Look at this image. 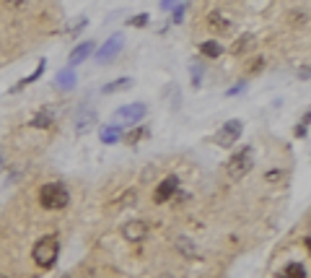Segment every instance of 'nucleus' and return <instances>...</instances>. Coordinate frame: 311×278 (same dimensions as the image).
Listing matches in <instances>:
<instances>
[{
	"label": "nucleus",
	"mask_w": 311,
	"mask_h": 278,
	"mask_svg": "<svg viewBox=\"0 0 311 278\" xmlns=\"http://www.w3.org/2000/svg\"><path fill=\"white\" fill-rule=\"evenodd\" d=\"M39 203H42V208H47V211H62V208L70 203V192H67V187L62 182H47L39 190Z\"/></svg>",
	"instance_id": "1"
},
{
	"label": "nucleus",
	"mask_w": 311,
	"mask_h": 278,
	"mask_svg": "<svg viewBox=\"0 0 311 278\" xmlns=\"http://www.w3.org/2000/svg\"><path fill=\"white\" fill-rule=\"evenodd\" d=\"M34 263L39 265V268H52L57 263V255H60V242L57 237H42L37 245H34Z\"/></svg>",
	"instance_id": "2"
},
{
	"label": "nucleus",
	"mask_w": 311,
	"mask_h": 278,
	"mask_svg": "<svg viewBox=\"0 0 311 278\" xmlns=\"http://www.w3.org/2000/svg\"><path fill=\"white\" fill-rule=\"evenodd\" d=\"M254 167V151L247 146V148H241L239 154L231 156V161L226 164V172H228V177L231 180H241V177H247V172Z\"/></svg>",
	"instance_id": "3"
},
{
	"label": "nucleus",
	"mask_w": 311,
	"mask_h": 278,
	"mask_svg": "<svg viewBox=\"0 0 311 278\" xmlns=\"http://www.w3.org/2000/svg\"><path fill=\"white\" fill-rule=\"evenodd\" d=\"M241 130H244V125H241L239 120H228V122H223L221 130L215 133V143L221 148H231L241 138Z\"/></svg>",
	"instance_id": "4"
},
{
	"label": "nucleus",
	"mask_w": 311,
	"mask_h": 278,
	"mask_svg": "<svg viewBox=\"0 0 311 278\" xmlns=\"http://www.w3.org/2000/svg\"><path fill=\"white\" fill-rule=\"evenodd\" d=\"M145 112L148 107L145 104H127V107H120L117 112H114V120H120V122H140L145 117Z\"/></svg>",
	"instance_id": "5"
},
{
	"label": "nucleus",
	"mask_w": 311,
	"mask_h": 278,
	"mask_svg": "<svg viewBox=\"0 0 311 278\" xmlns=\"http://www.w3.org/2000/svg\"><path fill=\"white\" fill-rule=\"evenodd\" d=\"M177 190H179V177L171 175V177H166V180L156 187L153 200H156V203H166L169 198H174V195H177Z\"/></svg>",
	"instance_id": "6"
},
{
	"label": "nucleus",
	"mask_w": 311,
	"mask_h": 278,
	"mask_svg": "<svg viewBox=\"0 0 311 278\" xmlns=\"http://www.w3.org/2000/svg\"><path fill=\"white\" fill-rule=\"evenodd\" d=\"M145 234H148V224L145 221H127V224H122V237L127 239V242H140V239H145Z\"/></svg>",
	"instance_id": "7"
},
{
	"label": "nucleus",
	"mask_w": 311,
	"mask_h": 278,
	"mask_svg": "<svg viewBox=\"0 0 311 278\" xmlns=\"http://www.w3.org/2000/svg\"><path fill=\"white\" fill-rule=\"evenodd\" d=\"M96 125V109H80L78 112V117H75V133L78 135H83L86 130H91V127Z\"/></svg>",
	"instance_id": "8"
},
{
	"label": "nucleus",
	"mask_w": 311,
	"mask_h": 278,
	"mask_svg": "<svg viewBox=\"0 0 311 278\" xmlns=\"http://www.w3.org/2000/svg\"><path fill=\"white\" fill-rule=\"evenodd\" d=\"M122 47H124V37H122V34H114V37L99 50V60H101V63H107L109 57H112V55H117Z\"/></svg>",
	"instance_id": "9"
},
{
	"label": "nucleus",
	"mask_w": 311,
	"mask_h": 278,
	"mask_svg": "<svg viewBox=\"0 0 311 278\" xmlns=\"http://www.w3.org/2000/svg\"><path fill=\"white\" fill-rule=\"evenodd\" d=\"M94 50H96V44H94V42H83V44H78V47L70 52V68H73V65H80L83 60H88V57L94 55Z\"/></svg>",
	"instance_id": "10"
},
{
	"label": "nucleus",
	"mask_w": 311,
	"mask_h": 278,
	"mask_svg": "<svg viewBox=\"0 0 311 278\" xmlns=\"http://www.w3.org/2000/svg\"><path fill=\"white\" fill-rule=\"evenodd\" d=\"M55 125V112L52 109H39L31 117V127H52Z\"/></svg>",
	"instance_id": "11"
},
{
	"label": "nucleus",
	"mask_w": 311,
	"mask_h": 278,
	"mask_svg": "<svg viewBox=\"0 0 311 278\" xmlns=\"http://www.w3.org/2000/svg\"><path fill=\"white\" fill-rule=\"evenodd\" d=\"M55 86H57V89H73V86H75V71H73V68H65V71L57 73Z\"/></svg>",
	"instance_id": "12"
},
{
	"label": "nucleus",
	"mask_w": 311,
	"mask_h": 278,
	"mask_svg": "<svg viewBox=\"0 0 311 278\" xmlns=\"http://www.w3.org/2000/svg\"><path fill=\"white\" fill-rule=\"evenodd\" d=\"M200 52H202L205 57H210V60H215V57L223 55V47H221V44H218L215 39H207V42L200 44Z\"/></svg>",
	"instance_id": "13"
},
{
	"label": "nucleus",
	"mask_w": 311,
	"mask_h": 278,
	"mask_svg": "<svg viewBox=\"0 0 311 278\" xmlns=\"http://www.w3.org/2000/svg\"><path fill=\"white\" fill-rule=\"evenodd\" d=\"M120 138H122V130H120L117 125H107V127H104V130H101V143H107V146L117 143Z\"/></svg>",
	"instance_id": "14"
},
{
	"label": "nucleus",
	"mask_w": 311,
	"mask_h": 278,
	"mask_svg": "<svg viewBox=\"0 0 311 278\" xmlns=\"http://www.w3.org/2000/svg\"><path fill=\"white\" fill-rule=\"evenodd\" d=\"M280 278H306V268L301 263H288L285 271L280 273Z\"/></svg>",
	"instance_id": "15"
},
{
	"label": "nucleus",
	"mask_w": 311,
	"mask_h": 278,
	"mask_svg": "<svg viewBox=\"0 0 311 278\" xmlns=\"http://www.w3.org/2000/svg\"><path fill=\"white\" fill-rule=\"evenodd\" d=\"M130 86H132V78L124 76V78H120V81H112V84H107L101 91H104V94H114V91H124V89H130Z\"/></svg>",
	"instance_id": "16"
},
{
	"label": "nucleus",
	"mask_w": 311,
	"mask_h": 278,
	"mask_svg": "<svg viewBox=\"0 0 311 278\" xmlns=\"http://www.w3.org/2000/svg\"><path fill=\"white\" fill-rule=\"evenodd\" d=\"M207 21H210V26L218 29V31H228V29H231V21H228L223 13H218V10H215V13H210V18H207Z\"/></svg>",
	"instance_id": "17"
},
{
	"label": "nucleus",
	"mask_w": 311,
	"mask_h": 278,
	"mask_svg": "<svg viewBox=\"0 0 311 278\" xmlns=\"http://www.w3.org/2000/svg\"><path fill=\"white\" fill-rule=\"evenodd\" d=\"M174 245H177L179 252L187 255V258H194V255H197V247H194V245H192V239H187V237H177Z\"/></svg>",
	"instance_id": "18"
},
{
	"label": "nucleus",
	"mask_w": 311,
	"mask_h": 278,
	"mask_svg": "<svg viewBox=\"0 0 311 278\" xmlns=\"http://www.w3.org/2000/svg\"><path fill=\"white\" fill-rule=\"evenodd\" d=\"M251 44H254V37H251V34H244V37H241L239 42H234V47H231V52L234 55H244Z\"/></svg>",
	"instance_id": "19"
},
{
	"label": "nucleus",
	"mask_w": 311,
	"mask_h": 278,
	"mask_svg": "<svg viewBox=\"0 0 311 278\" xmlns=\"http://www.w3.org/2000/svg\"><path fill=\"white\" fill-rule=\"evenodd\" d=\"M42 73H44V60H42L39 65H37V71H34L31 76H26V78H24V81H21V84H18V86H16L13 91H18V89H24V86H29V84H34V81H37V78H39Z\"/></svg>",
	"instance_id": "20"
},
{
	"label": "nucleus",
	"mask_w": 311,
	"mask_h": 278,
	"mask_svg": "<svg viewBox=\"0 0 311 278\" xmlns=\"http://www.w3.org/2000/svg\"><path fill=\"white\" fill-rule=\"evenodd\" d=\"M127 24H130V26H145V24H148V13H137V16L127 18Z\"/></svg>",
	"instance_id": "21"
},
{
	"label": "nucleus",
	"mask_w": 311,
	"mask_h": 278,
	"mask_svg": "<svg viewBox=\"0 0 311 278\" xmlns=\"http://www.w3.org/2000/svg\"><path fill=\"white\" fill-rule=\"evenodd\" d=\"M184 10H187V3H179V5H174V24H179V21L184 18Z\"/></svg>",
	"instance_id": "22"
},
{
	"label": "nucleus",
	"mask_w": 311,
	"mask_h": 278,
	"mask_svg": "<svg viewBox=\"0 0 311 278\" xmlns=\"http://www.w3.org/2000/svg\"><path fill=\"white\" fill-rule=\"evenodd\" d=\"M200 76H202L200 68H192V86H194V89H197V86H200V81H202Z\"/></svg>",
	"instance_id": "23"
},
{
	"label": "nucleus",
	"mask_w": 311,
	"mask_h": 278,
	"mask_svg": "<svg viewBox=\"0 0 311 278\" xmlns=\"http://www.w3.org/2000/svg\"><path fill=\"white\" fill-rule=\"evenodd\" d=\"M244 86H247V84H236V86H231V89L226 91V96H234V94H239V91L244 89Z\"/></svg>",
	"instance_id": "24"
},
{
	"label": "nucleus",
	"mask_w": 311,
	"mask_h": 278,
	"mask_svg": "<svg viewBox=\"0 0 311 278\" xmlns=\"http://www.w3.org/2000/svg\"><path fill=\"white\" fill-rule=\"evenodd\" d=\"M280 177H283V172H267V177H264V180L272 182V180H280Z\"/></svg>",
	"instance_id": "25"
},
{
	"label": "nucleus",
	"mask_w": 311,
	"mask_h": 278,
	"mask_svg": "<svg viewBox=\"0 0 311 278\" xmlns=\"http://www.w3.org/2000/svg\"><path fill=\"white\" fill-rule=\"evenodd\" d=\"M0 278H8V276H0Z\"/></svg>",
	"instance_id": "26"
}]
</instances>
